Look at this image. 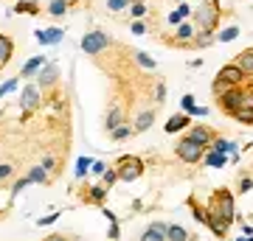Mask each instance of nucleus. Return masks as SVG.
<instances>
[{
    "label": "nucleus",
    "mask_w": 253,
    "mask_h": 241,
    "mask_svg": "<svg viewBox=\"0 0 253 241\" xmlns=\"http://www.w3.org/2000/svg\"><path fill=\"white\" fill-rule=\"evenodd\" d=\"M174 154H177V160H183L186 166H194L206 157V146L197 140H191V138H183V140L174 143Z\"/></svg>",
    "instance_id": "obj_1"
},
{
    "label": "nucleus",
    "mask_w": 253,
    "mask_h": 241,
    "mask_svg": "<svg viewBox=\"0 0 253 241\" xmlns=\"http://www.w3.org/2000/svg\"><path fill=\"white\" fill-rule=\"evenodd\" d=\"M217 23H219V3L217 0H211V3H206V6H200L197 11H194V26H197V31H217Z\"/></svg>",
    "instance_id": "obj_2"
},
{
    "label": "nucleus",
    "mask_w": 253,
    "mask_h": 241,
    "mask_svg": "<svg viewBox=\"0 0 253 241\" xmlns=\"http://www.w3.org/2000/svg\"><path fill=\"white\" fill-rule=\"evenodd\" d=\"M116 171H118V179L121 182H135L144 174V160L135 157V154H124V157H118Z\"/></svg>",
    "instance_id": "obj_3"
},
{
    "label": "nucleus",
    "mask_w": 253,
    "mask_h": 241,
    "mask_svg": "<svg viewBox=\"0 0 253 241\" xmlns=\"http://www.w3.org/2000/svg\"><path fill=\"white\" fill-rule=\"evenodd\" d=\"M211 210L219 213V216H225L228 222H234V194H231V188L214 191V197H211Z\"/></svg>",
    "instance_id": "obj_4"
},
{
    "label": "nucleus",
    "mask_w": 253,
    "mask_h": 241,
    "mask_svg": "<svg viewBox=\"0 0 253 241\" xmlns=\"http://www.w3.org/2000/svg\"><path fill=\"white\" fill-rule=\"evenodd\" d=\"M107 45H110V36L104 34V31H99V28H96V31H87V34L82 36V51L90 54V56L101 54Z\"/></svg>",
    "instance_id": "obj_5"
},
{
    "label": "nucleus",
    "mask_w": 253,
    "mask_h": 241,
    "mask_svg": "<svg viewBox=\"0 0 253 241\" xmlns=\"http://www.w3.org/2000/svg\"><path fill=\"white\" fill-rule=\"evenodd\" d=\"M217 99H219V107H222V112H225V115H234L236 109H242L245 90H242V87H231V90H225L222 96H217Z\"/></svg>",
    "instance_id": "obj_6"
},
{
    "label": "nucleus",
    "mask_w": 253,
    "mask_h": 241,
    "mask_svg": "<svg viewBox=\"0 0 253 241\" xmlns=\"http://www.w3.org/2000/svg\"><path fill=\"white\" fill-rule=\"evenodd\" d=\"M186 138L203 143V146H211V143H214V138H217V132H214L211 126H206V124H191L189 132H186Z\"/></svg>",
    "instance_id": "obj_7"
},
{
    "label": "nucleus",
    "mask_w": 253,
    "mask_h": 241,
    "mask_svg": "<svg viewBox=\"0 0 253 241\" xmlns=\"http://www.w3.org/2000/svg\"><path fill=\"white\" fill-rule=\"evenodd\" d=\"M20 107L26 109V115H31L40 107V90H37V84H26L23 87V93H20Z\"/></svg>",
    "instance_id": "obj_8"
},
{
    "label": "nucleus",
    "mask_w": 253,
    "mask_h": 241,
    "mask_svg": "<svg viewBox=\"0 0 253 241\" xmlns=\"http://www.w3.org/2000/svg\"><path fill=\"white\" fill-rule=\"evenodd\" d=\"M208 230L214 233L217 239H228V230H231V224L234 222H228L225 216H219V213H214V210H208Z\"/></svg>",
    "instance_id": "obj_9"
},
{
    "label": "nucleus",
    "mask_w": 253,
    "mask_h": 241,
    "mask_svg": "<svg viewBox=\"0 0 253 241\" xmlns=\"http://www.w3.org/2000/svg\"><path fill=\"white\" fill-rule=\"evenodd\" d=\"M217 79H219V81H225L228 87H239V84L248 79V76H245V73L236 68V62H234V65H225V68H219Z\"/></svg>",
    "instance_id": "obj_10"
},
{
    "label": "nucleus",
    "mask_w": 253,
    "mask_h": 241,
    "mask_svg": "<svg viewBox=\"0 0 253 241\" xmlns=\"http://www.w3.org/2000/svg\"><path fill=\"white\" fill-rule=\"evenodd\" d=\"M189 126H191V115L177 112V115H172L166 124H163V129H166V135H177V132H186Z\"/></svg>",
    "instance_id": "obj_11"
},
{
    "label": "nucleus",
    "mask_w": 253,
    "mask_h": 241,
    "mask_svg": "<svg viewBox=\"0 0 253 241\" xmlns=\"http://www.w3.org/2000/svg\"><path fill=\"white\" fill-rule=\"evenodd\" d=\"M56 79H59V68H56V65L54 62H51V65H42V68H40V79H37V87H54V84H56Z\"/></svg>",
    "instance_id": "obj_12"
},
{
    "label": "nucleus",
    "mask_w": 253,
    "mask_h": 241,
    "mask_svg": "<svg viewBox=\"0 0 253 241\" xmlns=\"http://www.w3.org/2000/svg\"><path fill=\"white\" fill-rule=\"evenodd\" d=\"M166 230H169L166 222H149L146 233H141V241H166Z\"/></svg>",
    "instance_id": "obj_13"
},
{
    "label": "nucleus",
    "mask_w": 253,
    "mask_h": 241,
    "mask_svg": "<svg viewBox=\"0 0 253 241\" xmlns=\"http://www.w3.org/2000/svg\"><path fill=\"white\" fill-rule=\"evenodd\" d=\"M107 191L110 188L104 185V182H96V185L93 188H87V191H84V202H90V205H104V197H107Z\"/></svg>",
    "instance_id": "obj_14"
},
{
    "label": "nucleus",
    "mask_w": 253,
    "mask_h": 241,
    "mask_svg": "<svg viewBox=\"0 0 253 241\" xmlns=\"http://www.w3.org/2000/svg\"><path fill=\"white\" fill-rule=\"evenodd\" d=\"M155 109H144V112H138V118H135V124H132V129H135L138 135L141 132H146V129H152V124H155Z\"/></svg>",
    "instance_id": "obj_15"
},
{
    "label": "nucleus",
    "mask_w": 253,
    "mask_h": 241,
    "mask_svg": "<svg viewBox=\"0 0 253 241\" xmlns=\"http://www.w3.org/2000/svg\"><path fill=\"white\" fill-rule=\"evenodd\" d=\"M11 56H14V42H11V36L0 34V68H6L11 62Z\"/></svg>",
    "instance_id": "obj_16"
},
{
    "label": "nucleus",
    "mask_w": 253,
    "mask_h": 241,
    "mask_svg": "<svg viewBox=\"0 0 253 241\" xmlns=\"http://www.w3.org/2000/svg\"><path fill=\"white\" fill-rule=\"evenodd\" d=\"M236 68H239L245 76H253V48H245L242 54L236 56Z\"/></svg>",
    "instance_id": "obj_17"
},
{
    "label": "nucleus",
    "mask_w": 253,
    "mask_h": 241,
    "mask_svg": "<svg viewBox=\"0 0 253 241\" xmlns=\"http://www.w3.org/2000/svg\"><path fill=\"white\" fill-rule=\"evenodd\" d=\"M121 124H126V121H124V109H121V107H113V109L107 112V121H104V129H107V132H113V129H118Z\"/></svg>",
    "instance_id": "obj_18"
},
{
    "label": "nucleus",
    "mask_w": 253,
    "mask_h": 241,
    "mask_svg": "<svg viewBox=\"0 0 253 241\" xmlns=\"http://www.w3.org/2000/svg\"><path fill=\"white\" fill-rule=\"evenodd\" d=\"M191 11H194V9H191L189 3L183 0L180 6H177V9H174L172 14H169V23H172V26H180L183 20H189V17H191Z\"/></svg>",
    "instance_id": "obj_19"
},
{
    "label": "nucleus",
    "mask_w": 253,
    "mask_h": 241,
    "mask_svg": "<svg viewBox=\"0 0 253 241\" xmlns=\"http://www.w3.org/2000/svg\"><path fill=\"white\" fill-rule=\"evenodd\" d=\"M166 241H191L189 230L180 227V224H169V230H166Z\"/></svg>",
    "instance_id": "obj_20"
},
{
    "label": "nucleus",
    "mask_w": 253,
    "mask_h": 241,
    "mask_svg": "<svg viewBox=\"0 0 253 241\" xmlns=\"http://www.w3.org/2000/svg\"><path fill=\"white\" fill-rule=\"evenodd\" d=\"M28 182H40V185H45V182H51V174H48L42 166H34V169H28Z\"/></svg>",
    "instance_id": "obj_21"
},
{
    "label": "nucleus",
    "mask_w": 253,
    "mask_h": 241,
    "mask_svg": "<svg viewBox=\"0 0 253 241\" xmlns=\"http://www.w3.org/2000/svg\"><path fill=\"white\" fill-rule=\"evenodd\" d=\"M203 163H206V166H211V169H222V166L228 163V154H219V152H214V149H211V152H206Z\"/></svg>",
    "instance_id": "obj_22"
},
{
    "label": "nucleus",
    "mask_w": 253,
    "mask_h": 241,
    "mask_svg": "<svg viewBox=\"0 0 253 241\" xmlns=\"http://www.w3.org/2000/svg\"><path fill=\"white\" fill-rule=\"evenodd\" d=\"M14 11L17 14H40V3L37 0H17Z\"/></svg>",
    "instance_id": "obj_23"
},
{
    "label": "nucleus",
    "mask_w": 253,
    "mask_h": 241,
    "mask_svg": "<svg viewBox=\"0 0 253 241\" xmlns=\"http://www.w3.org/2000/svg\"><path fill=\"white\" fill-rule=\"evenodd\" d=\"M217 42V36L211 34V31H197V36H194V42H191V48H208V45Z\"/></svg>",
    "instance_id": "obj_24"
},
{
    "label": "nucleus",
    "mask_w": 253,
    "mask_h": 241,
    "mask_svg": "<svg viewBox=\"0 0 253 241\" xmlns=\"http://www.w3.org/2000/svg\"><path fill=\"white\" fill-rule=\"evenodd\" d=\"M132 59H135V65H141L146 70H155V68H158V62H155L152 56H146L144 51H132Z\"/></svg>",
    "instance_id": "obj_25"
},
{
    "label": "nucleus",
    "mask_w": 253,
    "mask_h": 241,
    "mask_svg": "<svg viewBox=\"0 0 253 241\" xmlns=\"http://www.w3.org/2000/svg\"><path fill=\"white\" fill-rule=\"evenodd\" d=\"M42 65H45V59H42V56H34L31 62H26V65H23V70H20V76H34V73L40 70V68H42Z\"/></svg>",
    "instance_id": "obj_26"
},
{
    "label": "nucleus",
    "mask_w": 253,
    "mask_h": 241,
    "mask_svg": "<svg viewBox=\"0 0 253 241\" xmlns=\"http://www.w3.org/2000/svg\"><path fill=\"white\" fill-rule=\"evenodd\" d=\"M236 36H239V26H225L217 34V42H234Z\"/></svg>",
    "instance_id": "obj_27"
},
{
    "label": "nucleus",
    "mask_w": 253,
    "mask_h": 241,
    "mask_svg": "<svg viewBox=\"0 0 253 241\" xmlns=\"http://www.w3.org/2000/svg\"><path fill=\"white\" fill-rule=\"evenodd\" d=\"M146 6H144V0H132L129 3V14H132V20H144L146 17Z\"/></svg>",
    "instance_id": "obj_28"
},
{
    "label": "nucleus",
    "mask_w": 253,
    "mask_h": 241,
    "mask_svg": "<svg viewBox=\"0 0 253 241\" xmlns=\"http://www.w3.org/2000/svg\"><path fill=\"white\" fill-rule=\"evenodd\" d=\"M62 36H65L62 28H45V45H59Z\"/></svg>",
    "instance_id": "obj_29"
},
{
    "label": "nucleus",
    "mask_w": 253,
    "mask_h": 241,
    "mask_svg": "<svg viewBox=\"0 0 253 241\" xmlns=\"http://www.w3.org/2000/svg\"><path fill=\"white\" fill-rule=\"evenodd\" d=\"M132 132H135V129H132V126H129V124H121V126H118V129H113V132H110V135H113V140H126V138H129V135H132Z\"/></svg>",
    "instance_id": "obj_30"
},
{
    "label": "nucleus",
    "mask_w": 253,
    "mask_h": 241,
    "mask_svg": "<svg viewBox=\"0 0 253 241\" xmlns=\"http://www.w3.org/2000/svg\"><path fill=\"white\" fill-rule=\"evenodd\" d=\"M101 182H104L107 188L116 185V182H118V171H116V166H107V171L101 174Z\"/></svg>",
    "instance_id": "obj_31"
},
{
    "label": "nucleus",
    "mask_w": 253,
    "mask_h": 241,
    "mask_svg": "<svg viewBox=\"0 0 253 241\" xmlns=\"http://www.w3.org/2000/svg\"><path fill=\"white\" fill-rule=\"evenodd\" d=\"M48 11H51L54 17H62L65 11H68V0H51V6H48Z\"/></svg>",
    "instance_id": "obj_32"
},
{
    "label": "nucleus",
    "mask_w": 253,
    "mask_h": 241,
    "mask_svg": "<svg viewBox=\"0 0 253 241\" xmlns=\"http://www.w3.org/2000/svg\"><path fill=\"white\" fill-rule=\"evenodd\" d=\"M166 96H169L166 84H163V81H158V84H155V96H152V101H155V104H166Z\"/></svg>",
    "instance_id": "obj_33"
},
{
    "label": "nucleus",
    "mask_w": 253,
    "mask_h": 241,
    "mask_svg": "<svg viewBox=\"0 0 253 241\" xmlns=\"http://www.w3.org/2000/svg\"><path fill=\"white\" fill-rule=\"evenodd\" d=\"M129 3H132V0H107V9L113 11V14H118V11L129 9Z\"/></svg>",
    "instance_id": "obj_34"
},
{
    "label": "nucleus",
    "mask_w": 253,
    "mask_h": 241,
    "mask_svg": "<svg viewBox=\"0 0 253 241\" xmlns=\"http://www.w3.org/2000/svg\"><path fill=\"white\" fill-rule=\"evenodd\" d=\"M180 109L186 112V115H194V109H197V104H194V96H183V99H180Z\"/></svg>",
    "instance_id": "obj_35"
},
{
    "label": "nucleus",
    "mask_w": 253,
    "mask_h": 241,
    "mask_svg": "<svg viewBox=\"0 0 253 241\" xmlns=\"http://www.w3.org/2000/svg\"><path fill=\"white\" fill-rule=\"evenodd\" d=\"M90 166H93L90 157H79V163H76V177H84L90 171Z\"/></svg>",
    "instance_id": "obj_36"
},
{
    "label": "nucleus",
    "mask_w": 253,
    "mask_h": 241,
    "mask_svg": "<svg viewBox=\"0 0 253 241\" xmlns=\"http://www.w3.org/2000/svg\"><path fill=\"white\" fill-rule=\"evenodd\" d=\"M40 166H42V169H45L48 174H54V171L59 169V160H56V157H45V160L40 163Z\"/></svg>",
    "instance_id": "obj_37"
},
{
    "label": "nucleus",
    "mask_w": 253,
    "mask_h": 241,
    "mask_svg": "<svg viewBox=\"0 0 253 241\" xmlns=\"http://www.w3.org/2000/svg\"><path fill=\"white\" fill-rule=\"evenodd\" d=\"M14 177V166L11 163H0V179H11Z\"/></svg>",
    "instance_id": "obj_38"
},
{
    "label": "nucleus",
    "mask_w": 253,
    "mask_h": 241,
    "mask_svg": "<svg viewBox=\"0 0 253 241\" xmlns=\"http://www.w3.org/2000/svg\"><path fill=\"white\" fill-rule=\"evenodd\" d=\"M90 171H93V177H101V174L107 171V163H104V160H93Z\"/></svg>",
    "instance_id": "obj_39"
},
{
    "label": "nucleus",
    "mask_w": 253,
    "mask_h": 241,
    "mask_svg": "<svg viewBox=\"0 0 253 241\" xmlns=\"http://www.w3.org/2000/svg\"><path fill=\"white\" fill-rule=\"evenodd\" d=\"M149 28H146V23L144 20H132V34H138V36H144Z\"/></svg>",
    "instance_id": "obj_40"
},
{
    "label": "nucleus",
    "mask_w": 253,
    "mask_h": 241,
    "mask_svg": "<svg viewBox=\"0 0 253 241\" xmlns=\"http://www.w3.org/2000/svg\"><path fill=\"white\" fill-rule=\"evenodd\" d=\"M248 191H253V179L251 177H242V179H239V194H248Z\"/></svg>",
    "instance_id": "obj_41"
},
{
    "label": "nucleus",
    "mask_w": 253,
    "mask_h": 241,
    "mask_svg": "<svg viewBox=\"0 0 253 241\" xmlns=\"http://www.w3.org/2000/svg\"><path fill=\"white\" fill-rule=\"evenodd\" d=\"M17 87V79H9L6 81V84H0V99H3V96H6V93H11V90Z\"/></svg>",
    "instance_id": "obj_42"
},
{
    "label": "nucleus",
    "mask_w": 253,
    "mask_h": 241,
    "mask_svg": "<svg viewBox=\"0 0 253 241\" xmlns=\"http://www.w3.org/2000/svg\"><path fill=\"white\" fill-rule=\"evenodd\" d=\"M26 185H31V182H28V177H23V179H20V182H17V185L11 188V194L17 197V194H20V191H23V188H26Z\"/></svg>",
    "instance_id": "obj_43"
},
{
    "label": "nucleus",
    "mask_w": 253,
    "mask_h": 241,
    "mask_svg": "<svg viewBox=\"0 0 253 241\" xmlns=\"http://www.w3.org/2000/svg\"><path fill=\"white\" fill-rule=\"evenodd\" d=\"M56 219H59V213H51V216H42V219H40V227H48V224H51V222H56Z\"/></svg>",
    "instance_id": "obj_44"
},
{
    "label": "nucleus",
    "mask_w": 253,
    "mask_h": 241,
    "mask_svg": "<svg viewBox=\"0 0 253 241\" xmlns=\"http://www.w3.org/2000/svg\"><path fill=\"white\" fill-rule=\"evenodd\" d=\"M118 233H121V230H118V222H113V227H110V233H107V236H110L113 241H116V239H118Z\"/></svg>",
    "instance_id": "obj_45"
},
{
    "label": "nucleus",
    "mask_w": 253,
    "mask_h": 241,
    "mask_svg": "<svg viewBox=\"0 0 253 241\" xmlns=\"http://www.w3.org/2000/svg\"><path fill=\"white\" fill-rule=\"evenodd\" d=\"M45 241H68V239H62V236H51V239H45Z\"/></svg>",
    "instance_id": "obj_46"
}]
</instances>
